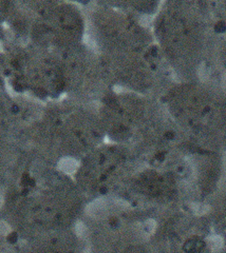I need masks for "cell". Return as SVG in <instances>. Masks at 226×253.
Here are the masks:
<instances>
[{
	"label": "cell",
	"mask_w": 226,
	"mask_h": 253,
	"mask_svg": "<svg viewBox=\"0 0 226 253\" xmlns=\"http://www.w3.org/2000/svg\"><path fill=\"white\" fill-rule=\"evenodd\" d=\"M2 66L5 76L18 92L45 104L64 98L57 52L23 41L3 54Z\"/></svg>",
	"instance_id": "7"
},
{
	"label": "cell",
	"mask_w": 226,
	"mask_h": 253,
	"mask_svg": "<svg viewBox=\"0 0 226 253\" xmlns=\"http://www.w3.org/2000/svg\"><path fill=\"white\" fill-rule=\"evenodd\" d=\"M209 4L218 33L223 34L226 32V1H209Z\"/></svg>",
	"instance_id": "14"
},
{
	"label": "cell",
	"mask_w": 226,
	"mask_h": 253,
	"mask_svg": "<svg viewBox=\"0 0 226 253\" xmlns=\"http://www.w3.org/2000/svg\"><path fill=\"white\" fill-rule=\"evenodd\" d=\"M88 203L73 176L37 157V165L22 173L11 211L20 231L33 239L73 229Z\"/></svg>",
	"instance_id": "1"
},
{
	"label": "cell",
	"mask_w": 226,
	"mask_h": 253,
	"mask_svg": "<svg viewBox=\"0 0 226 253\" xmlns=\"http://www.w3.org/2000/svg\"><path fill=\"white\" fill-rule=\"evenodd\" d=\"M96 108L106 140L128 147L165 112L160 98L118 89Z\"/></svg>",
	"instance_id": "9"
},
{
	"label": "cell",
	"mask_w": 226,
	"mask_h": 253,
	"mask_svg": "<svg viewBox=\"0 0 226 253\" xmlns=\"http://www.w3.org/2000/svg\"><path fill=\"white\" fill-rule=\"evenodd\" d=\"M57 54L64 98L97 106L107 94L115 90L102 57L92 45L84 42Z\"/></svg>",
	"instance_id": "11"
},
{
	"label": "cell",
	"mask_w": 226,
	"mask_h": 253,
	"mask_svg": "<svg viewBox=\"0 0 226 253\" xmlns=\"http://www.w3.org/2000/svg\"><path fill=\"white\" fill-rule=\"evenodd\" d=\"M213 220L219 230L226 234V193L220 197L215 206Z\"/></svg>",
	"instance_id": "15"
},
{
	"label": "cell",
	"mask_w": 226,
	"mask_h": 253,
	"mask_svg": "<svg viewBox=\"0 0 226 253\" xmlns=\"http://www.w3.org/2000/svg\"><path fill=\"white\" fill-rule=\"evenodd\" d=\"M14 30L23 41L53 52L86 42L87 17L83 4L61 0H37L12 6Z\"/></svg>",
	"instance_id": "6"
},
{
	"label": "cell",
	"mask_w": 226,
	"mask_h": 253,
	"mask_svg": "<svg viewBox=\"0 0 226 253\" xmlns=\"http://www.w3.org/2000/svg\"><path fill=\"white\" fill-rule=\"evenodd\" d=\"M217 59L219 61L221 68L226 72V38L217 46Z\"/></svg>",
	"instance_id": "16"
},
{
	"label": "cell",
	"mask_w": 226,
	"mask_h": 253,
	"mask_svg": "<svg viewBox=\"0 0 226 253\" xmlns=\"http://www.w3.org/2000/svg\"><path fill=\"white\" fill-rule=\"evenodd\" d=\"M110 2L120 10L144 20L147 17L153 18L162 1H154V0H119L116 1V0H112Z\"/></svg>",
	"instance_id": "13"
},
{
	"label": "cell",
	"mask_w": 226,
	"mask_h": 253,
	"mask_svg": "<svg viewBox=\"0 0 226 253\" xmlns=\"http://www.w3.org/2000/svg\"><path fill=\"white\" fill-rule=\"evenodd\" d=\"M150 29L176 81L202 78L214 36L219 35L209 1H162Z\"/></svg>",
	"instance_id": "2"
},
{
	"label": "cell",
	"mask_w": 226,
	"mask_h": 253,
	"mask_svg": "<svg viewBox=\"0 0 226 253\" xmlns=\"http://www.w3.org/2000/svg\"><path fill=\"white\" fill-rule=\"evenodd\" d=\"M190 193L175 173L141 165L131 174L116 197L137 212L163 213L185 207Z\"/></svg>",
	"instance_id": "10"
},
{
	"label": "cell",
	"mask_w": 226,
	"mask_h": 253,
	"mask_svg": "<svg viewBox=\"0 0 226 253\" xmlns=\"http://www.w3.org/2000/svg\"><path fill=\"white\" fill-rule=\"evenodd\" d=\"M139 166L130 147L104 141L81 158L73 179L88 202L116 197Z\"/></svg>",
	"instance_id": "8"
},
{
	"label": "cell",
	"mask_w": 226,
	"mask_h": 253,
	"mask_svg": "<svg viewBox=\"0 0 226 253\" xmlns=\"http://www.w3.org/2000/svg\"><path fill=\"white\" fill-rule=\"evenodd\" d=\"M29 253H81V243L73 229L33 237Z\"/></svg>",
	"instance_id": "12"
},
{
	"label": "cell",
	"mask_w": 226,
	"mask_h": 253,
	"mask_svg": "<svg viewBox=\"0 0 226 253\" xmlns=\"http://www.w3.org/2000/svg\"><path fill=\"white\" fill-rule=\"evenodd\" d=\"M171 120L194 144L216 150L226 144V92L204 81H175L160 97Z\"/></svg>",
	"instance_id": "4"
},
{
	"label": "cell",
	"mask_w": 226,
	"mask_h": 253,
	"mask_svg": "<svg viewBox=\"0 0 226 253\" xmlns=\"http://www.w3.org/2000/svg\"><path fill=\"white\" fill-rule=\"evenodd\" d=\"M93 47L102 57L108 73L126 68L160 51L150 26L110 1L83 5Z\"/></svg>",
	"instance_id": "5"
},
{
	"label": "cell",
	"mask_w": 226,
	"mask_h": 253,
	"mask_svg": "<svg viewBox=\"0 0 226 253\" xmlns=\"http://www.w3.org/2000/svg\"><path fill=\"white\" fill-rule=\"evenodd\" d=\"M26 139L38 158L55 164L66 158L80 161L106 136L96 106L60 98L45 104Z\"/></svg>",
	"instance_id": "3"
}]
</instances>
